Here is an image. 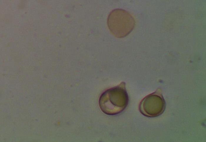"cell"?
Listing matches in <instances>:
<instances>
[{
	"mask_svg": "<svg viewBox=\"0 0 206 142\" xmlns=\"http://www.w3.org/2000/svg\"><path fill=\"white\" fill-rule=\"evenodd\" d=\"M128 101L125 83L122 82L117 86L104 92L99 98V105L104 113L114 115L124 110L127 106Z\"/></svg>",
	"mask_w": 206,
	"mask_h": 142,
	"instance_id": "obj_1",
	"label": "cell"
},
{
	"mask_svg": "<svg viewBox=\"0 0 206 142\" xmlns=\"http://www.w3.org/2000/svg\"><path fill=\"white\" fill-rule=\"evenodd\" d=\"M108 28L112 34L118 38L124 37L133 30L135 21L128 11L120 9H114L109 14L107 20Z\"/></svg>",
	"mask_w": 206,
	"mask_h": 142,
	"instance_id": "obj_2",
	"label": "cell"
},
{
	"mask_svg": "<svg viewBox=\"0 0 206 142\" xmlns=\"http://www.w3.org/2000/svg\"><path fill=\"white\" fill-rule=\"evenodd\" d=\"M165 108V102L160 89L145 97L139 106L141 114L149 117L160 115L164 112Z\"/></svg>",
	"mask_w": 206,
	"mask_h": 142,
	"instance_id": "obj_3",
	"label": "cell"
}]
</instances>
